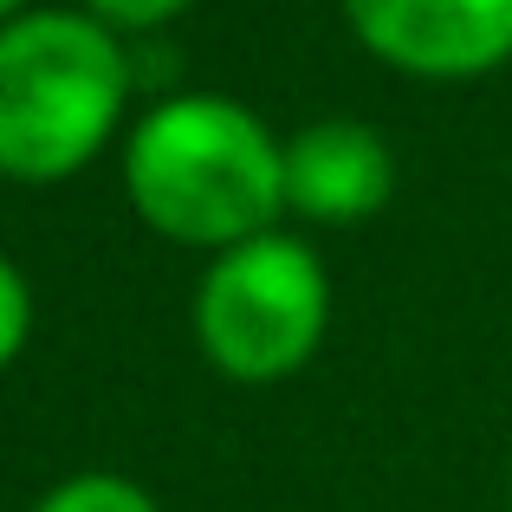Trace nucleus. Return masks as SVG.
I'll return each mask as SVG.
<instances>
[{"mask_svg":"<svg viewBox=\"0 0 512 512\" xmlns=\"http://www.w3.org/2000/svg\"><path fill=\"white\" fill-rule=\"evenodd\" d=\"M78 7L91 13V20H104L111 33H124V39H150V33H163V26H175L195 0H78Z\"/></svg>","mask_w":512,"mask_h":512,"instance_id":"8","label":"nucleus"},{"mask_svg":"<svg viewBox=\"0 0 512 512\" xmlns=\"http://www.w3.org/2000/svg\"><path fill=\"white\" fill-rule=\"evenodd\" d=\"M33 512H163L143 480L117 474V467H78V474L52 480L33 500Z\"/></svg>","mask_w":512,"mask_h":512,"instance_id":"6","label":"nucleus"},{"mask_svg":"<svg viewBox=\"0 0 512 512\" xmlns=\"http://www.w3.org/2000/svg\"><path fill=\"white\" fill-rule=\"evenodd\" d=\"M506 506H512V461H506Z\"/></svg>","mask_w":512,"mask_h":512,"instance_id":"10","label":"nucleus"},{"mask_svg":"<svg viewBox=\"0 0 512 512\" xmlns=\"http://www.w3.org/2000/svg\"><path fill=\"white\" fill-rule=\"evenodd\" d=\"M396 201V150L363 117H312L286 137V221L363 227Z\"/></svg>","mask_w":512,"mask_h":512,"instance_id":"5","label":"nucleus"},{"mask_svg":"<svg viewBox=\"0 0 512 512\" xmlns=\"http://www.w3.org/2000/svg\"><path fill=\"white\" fill-rule=\"evenodd\" d=\"M188 331L221 383L273 389L305 376L331 338V273L318 247L292 227H266L208 253L188 299Z\"/></svg>","mask_w":512,"mask_h":512,"instance_id":"3","label":"nucleus"},{"mask_svg":"<svg viewBox=\"0 0 512 512\" xmlns=\"http://www.w3.org/2000/svg\"><path fill=\"white\" fill-rule=\"evenodd\" d=\"M33 286H26L20 260L13 253H0V370H13V363L26 357V344H33Z\"/></svg>","mask_w":512,"mask_h":512,"instance_id":"7","label":"nucleus"},{"mask_svg":"<svg viewBox=\"0 0 512 512\" xmlns=\"http://www.w3.org/2000/svg\"><path fill=\"white\" fill-rule=\"evenodd\" d=\"M33 7H39V0H0V26H13L20 13H33Z\"/></svg>","mask_w":512,"mask_h":512,"instance_id":"9","label":"nucleus"},{"mask_svg":"<svg viewBox=\"0 0 512 512\" xmlns=\"http://www.w3.org/2000/svg\"><path fill=\"white\" fill-rule=\"evenodd\" d=\"M130 39L85 7H33L0 26V182L59 188L130 130Z\"/></svg>","mask_w":512,"mask_h":512,"instance_id":"2","label":"nucleus"},{"mask_svg":"<svg viewBox=\"0 0 512 512\" xmlns=\"http://www.w3.org/2000/svg\"><path fill=\"white\" fill-rule=\"evenodd\" d=\"M124 201L169 247L221 253L286 221V137L227 91H163L117 150Z\"/></svg>","mask_w":512,"mask_h":512,"instance_id":"1","label":"nucleus"},{"mask_svg":"<svg viewBox=\"0 0 512 512\" xmlns=\"http://www.w3.org/2000/svg\"><path fill=\"white\" fill-rule=\"evenodd\" d=\"M376 65L422 85H474L512 65V0H338Z\"/></svg>","mask_w":512,"mask_h":512,"instance_id":"4","label":"nucleus"}]
</instances>
